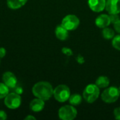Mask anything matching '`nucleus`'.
<instances>
[{
    "instance_id": "obj_23",
    "label": "nucleus",
    "mask_w": 120,
    "mask_h": 120,
    "mask_svg": "<svg viewBox=\"0 0 120 120\" xmlns=\"http://www.w3.org/2000/svg\"><path fill=\"white\" fill-rule=\"evenodd\" d=\"M113 25H114V29H115V30L117 33L120 34V19L119 20H117L115 23H114Z\"/></svg>"
},
{
    "instance_id": "obj_18",
    "label": "nucleus",
    "mask_w": 120,
    "mask_h": 120,
    "mask_svg": "<svg viewBox=\"0 0 120 120\" xmlns=\"http://www.w3.org/2000/svg\"><path fill=\"white\" fill-rule=\"evenodd\" d=\"M8 93L9 88L4 82H0V99L4 98Z\"/></svg>"
},
{
    "instance_id": "obj_29",
    "label": "nucleus",
    "mask_w": 120,
    "mask_h": 120,
    "mask_svg": "<svg viewBox=\"0 0 120 120\" xmlns=\"http://www.w3.org/2000/svg\"><path fill=\"white\" fill-rule=\"evenodd\" d=\"M118 89H119V92H120V86L118 88Z\"/></svg>"
},
{
    "instance_id": "obj_2",
    "label": "nucleus",
    "mask_w": 120,
    "mask_h": 120,
    "mask_svg": "<svg viewBox=\"0 0 120 120\" xmlns=\"http://www.w3.org/2000/svg\"><path fill=\"white\" fill-rule=\"evenodd\" d=\"M100 96V88L96 84H88L83 91V98L88 103H94Z\"/></svg>"
},
{
    "instance_id": "obj_8",
    "label": "nucleus",
    "mask_w": 120,
    "mask_h": 120,
    "mask_svg": "<svg viewBox=\"0 0 120 120\" xmlns=\"http://www.w3.org/2000/svg\"><path fill=\"white\" fill-rule=\"evenodd\" d=\"M2 81L9 89H14L16 86L18 79L13 72L8 71L3 74Z\"/></svg>"
},
{
    "instance_id": "obj_20",
    "label": "nucleus",
    "mask_w": 120,
    "mask_h": 120,
    "mask_svg": "<svg viewBox=\"0 0 120 120\" xmlns=\"http://www.w3.org/2000/svg\"><path fill=\"white\" fill-rule=\"evenodd\" d=\"M61 51L63 54H65L68 56H71L73 55V52H72V49L68 47H63Z\"/></svg>"
},
{
    "instance_id": "obj_15",
    "label": "nucleus",
    "mask_w": 120,
    "mask_h": 120,
    "mask_svg": "<svg viewBox=\"0 0 120 120\" xmlns=\"http://www.w3.org/2000/svg\"><path fill=\"white\" fill-rule=\"evenodd\" d=\"M95 84L100 88V89H105L109 86L110 85V79L104 75L99 76L96 80Z\"/></svg>"
},
{
    "instance_id": "obj_1",
    "label": "nucleus",
    "mask_w": 120,
    "mask_h": 120,
    "mask_svg": "<svg viewBox=\"0 0 120 120\" xmlns=\"http://www.w3.org/2000/svg\"><path fill=\"white\" fill-rule=\"evenodd\" d=\"M53 89H54L49 82L46 81H41L36 83L33 86L32 92L36 98L46 101L53 96Z\"/></svg>"
},
{
    "instance_id": "obj_10",
    "label": "nucleus",
    "mask_w": 120,
    "mask_h": 120,
    "mask_svg": "<svg viewBox=\"0 0 120 120\" xmlns=\"http://www.w3.org/2000/svg\"><path fill=\"white\" fill-rule=\"evenodd\" d=\"M105 10L109 14H119L120 13V0H107Z\"/></svg>"
},
{
    "instance_id": "obj_3",
    "label": "nucleus",
    "mask_w": 120,
    "mask_h": 120,
    "mask_svg": "<svg viewBox=\"0 0 120 120\" xmlns=\"http://www.w3.org/2000/svg\"><path fill=\"white\" fill-rule=\"evenodd\" d=\"M119 89L116 86H108L102 92L101 97L103 102L105 103H113L116 102L120 98Z\"/></svg>"
},
{
    "instance_id": "obj_16",
    "label": "nucleus",
    "mask_w": 120,
    "mask_h": 120,
    "mask_svg": "<svg viewBox=\"0 0 120 120\" xmlns=\"http://www.w3.org/2000/svg\"><path fill=\"white\" fill-rule=\"evenodd\" d=\"M82 98H83V96H82L81 95L78 94H74L70 95L68 99V101L70 105L73 106H77V105H79L82 103Z\"/></svg>"
},
{
    "instance_id": "obj_24",
    "label": "nucleus",
    "mask_w": 120,
    "mask_h": 120,
    "mask_svg": "<svg viewBox=\"0 0 120 120\" xmlns=\"http://www.w3.org/2000/svg\"><path fill=\"white\" fill-rule=\"evenodd\" d=\"M76 60L77 61V63L79 64H81V65L83 64V63H84V62H85V60H84V57L82 56H81V55H78L76 57Z\"/></svg>"
},
{
    "instance_id": "obj_6",
    "label": "nucleus",
    "mask_w": 120,
    "mask_h": 120,
    "mask_svg": "<svg viewBox=\"0 0 120 120\" xmlns=\"http://www.w3.org/2000/svg\"><path fill=\"white\" fill-rule=\"evenodd\" d=\"M79 24L80 20L79 18L73 14H69L65 15L61 21V25L69 32L77 30L79 26Z\"/></svg>"
},
{
    "instance_id": "obj_11",
    "label": "nucleus",
    "mask_w": 120,
    "mask_h": 120,
    "mask_svg": "<svg viewBox=\"0 0 120 120\" xmlns=\"http://www.w3.org/2000/svg\"><path fill=\"white\" fill-rule=\"evenodd\" d=\"M95 24L98 27L101 29H103L105 27H108L111 24L110 15H108L105 13L100 14L99 15L96 17L95 20Z\"/></svg>"
},
{
    "instance_id": "obj_21",
    "label": "nucleus",
    "mask_w": 120,
    "mask_h": 120,
    "mask_svg": "<svg viewBox=\"0 0 120 120\" xmlns=\"http://www.w3.org/2000/svg\"><path fill=\"white\" fill-rule=\"evenodd\" d=\"M113 115L116 120H120V107H117L115 108L113 111Z\"/></svg>"
},
{
    "instance_id": "obj_7",
    "label": "nucleus",
    "mask_w": 120,
    "mask_h": 120,
    "mask_svg": "<svg viewBox=\"0 0 120 120\" xmlns=\"http://www.w3.org/2000/svg\"><path fill=\"white\" fill-rule=\"evenodd\" d=\"M21 101L20 94H18L15 92L8 93L4 98V105L9 109L15 110L20 106Z\"/></svg>"
},
{
    "instance_id": "obj_30",
    "label": "nucleus",
    "mask_w": 120,
    "mask_h": 120,
    "mask_svg": "<svg viewBox=\"0 0 120 120\" xmlns=\"http://www.w3.org/2000/svg\"><path fill=\"white\" fill-rule=\"evenodd\" d=\"M0 63H1V61H0Z\"/></svg>"
},
{
    "instance_id": "obj_4",
    "label": "nucleus",
    "mask_w": 120,
    "mask_h": 120,
    "mask_svg": "<svg viewBox=\"0 0 120 120\" xmlns=\"http://www.w3.org/2000/svg\"><path fill=\"white\" fill-rule=\"evenodd\" d=\"M71 95V91L69 88L65 84L58 85L53 89V97L54 98L60 103H65L68 101Z\"/></svg>"
},
{
    "instance_id": "obj_25",
    "label": "nucleus",
    "mask_w": 120,
    "mask_h": 120,
    "mask_svg": "<svg viewBox=\"0 0 120 120\" xmlns=\"http://www.w3.org/2000/svg\"><path fill=\"white\" fill-rule=\"evenodd\" d=\"M7 119V115L5 111L0 110V120H6Z\"/></svg>"
},
{
    "instance_id": "obj_22",
    "label": "nucleus",
    "mask_w": 120,
    "mask_h": 120,
    "mask_svg": "<svg viewBox=\"0 0 120 120\" xmlns=\"http://www.w3.org/2000/svg\"><path fill=\"white\" fill-rule=\"evenodd\" d=\"M109 15H110L111 23H112V24L115 23L117 20H120V18L118 16V14H109Z\"/></svg>"
},
{
    "instance_id": "obj_5",
    "label": "nucleus",
    "mask_w": 120,
    "mask_h": 120,
    "mask_svg": "<svg viewBox=\"0 0 120 120\" xmlns=\"http://www.w3.org/2000/svg\"><path fill=\"white\" fill-rule=\"evenodd\" d=\"M77 115V110L72 105H65L58 110V117L62 120H73Z\"/></svg>"
},
{
    "instance_id": "obj_27",
    "label": "nucleus",
    "mask_w": 120,
    "mask_h": 120,
    "mask_svg": "<svg viewBox=\"0 0 120 120\" xmlns=\"http://www.w3.org/2000/svg\"><path fill=\"white\" fill-rule=\"evenodd\" d=\"M14 89H15V92L17 93L18 94H20H20H22L23 93V89L20 86H18V87L15 86Z\"/></svg>"
},
{
    "instance_id": "obj_19",
    "label": "nucleus",
    "mask_w": 120,
    "mask_h": 120,
    "mask_svg": "<svg viewBox=\"0 0 120 120\" xmlns=\"http://www.w3.org/2000/svg\"><path fill=\"white\" fill-rule=\"evenodd\" d=\"M112 45L113 48L118 51H120V34L115 35L113 37L112 40Z\"/></svg>"
},
{
    "instance_id": "obj_9",
    "label": "nucleus",
    "mask_w": 120,
    "mask_h": 120,
    "mask_svg": "<svg viewBox=\"0 0 120 120\" xmlns=\"http://www.w3.org/2000/svg\"><path fill=\"white\" fill-rule=\"evenodd\" d=\"M89 8L96 13H101L105 9L106 0H87Z\"/></svg>"
},
{
    "instance_id": "obj_26",
    "label": "nucleus",
    "mask_w": 120,
    "mask_h": 120,
    "mask_svg": "<svg viewBox=\"0 0 120 120\" xmlns=\"http://www.w3.org/2000/svg\"><path fill=\"white\" fill-rule=\"evenodd\" d=\"M6 54V50L4 47H0V58H3Z\"/></svg>"
},
{
    "instance_id": "obj_13",
    "label": "nucleus",
    "mask_w": 120,
    "mask_h": 120,
    "mask_svg": "<svg viewBox=\"0 0 120 120\" xmlns=\"http://www.w3.org/2000/svg\"><path fill=\"white\" fill-rule=\"evenodd\" d=\"M55 34L58 39L60 41H65L69 37V31L61 24H60L58 25L55 29Z\"/></svg>"
},
{
    "instance_id": "obj_14",
    "label": "nucleus",
    "mask_w": 120,
    "mask_h": 120,
    "mask_svg": "<svg viewBox=\"0 0 120 120\" xmlns=\"http://www.w3.org/2000/svg\"><path fill=\"white\" fill-rule=\"evenodd\" d=\"M27 2V0H7V6L11 9H18L22 7Z\"/></svg>"
},
{
    "instance_id": "obj_28",
    "label": "nucleus",
    "mask_w": 120,
    "mask_h": 120,
    "mask_svg": "<svg viewBox=\"0 0 120 120\" xmlns=\"http://www.w3.org/2000/svg\"><path fill=\"white\" fill-rule=\"evenodd\" d=\"M36 120V117H34V116L32 115H27L25 118V120Z\"/></svg>"
},
{
    "instance_id": "obj_12",
    "label": "nucleus",
    "mask_w": 120,
    "mask_h": 120,
    "mask_svg": "<svg viewBox=\"0 0 120 120\" xmlns=\"http://www.w3.org/2000/svg\"><path fill=\"white\" fill-rule=\"evenodd\" d=\"M44 102H45L44 101L40 98H36L32 100L31 102L30 103V109L34 112H41L44 108V106H45Z\"/></svg>"
},
{
    "instance_id": "obj_17",
    "label": "nucleus",
    "mask_w": 120,
    "mask_h": 120,
    "mask_svg": "<svg viewBox=\"0 0 120 120\" xmlns=\"http://www.w3.org/2000/svg\"><path fill=\"white\" fill-rule=\"evenodd\" d=\"M102 36L105 39H112L115 36V30L110 27H105L102 30Z\"/></svg>"
}]
</instances>
